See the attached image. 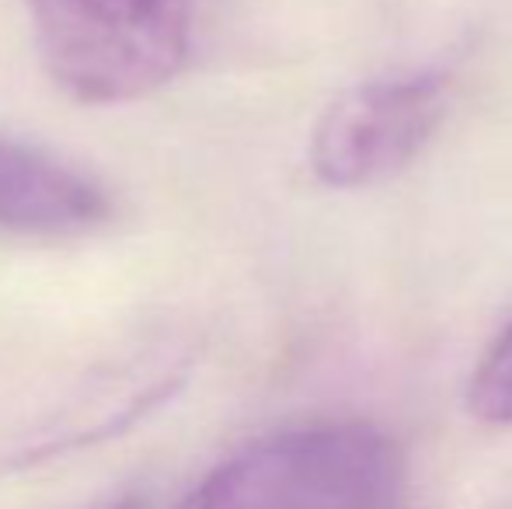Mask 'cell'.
I'll return each mask as SVG.
<instances>
[{
	"instance_id": "cell-1",
	"label": "cell",
	"mask_w": 512,
	"mask_h": 509,
	"mask_svg": "<svg viewBox=\"0 0 512 509\" xmlns=\"http://www.w3.org/2000/svg\"><path fill=\"white\" fill-rule=\"evenodd\" d=\"M178 509H411V475L384 429L314 422L251 440Z\"/></svg>"
},
{
	"instance_id": "cell-5",
	"label": "cell",
	"mask_w": 512,
	"mask_h": 509,
	"mask_svg": "<svg viewBox=\"0 0 512 509\" xmlns=\"http://www.w3.org/2000/svg\"><path fill=\"white\" fill-rule=\"evenodd\" d=\"M467 408L481 422L512 426V321L481 353L467 384Z\"/></svg>"
},
{
	"instance_id": "cell-6",
	"label": "cell",
	"mask_w": 512,
	"mask_h": 509,
	"mask_svg": "<svg viewBox=\"0 0 512 509\" xmlns=\"http://www.w3.org/2000/svg\"><path fill=\"white\" fill-rule=\"evenodd\" d=\"M98 509H140V503H136V499H115V503L98 506Z\"/></svg>"
},
{
	"instance_id": "cell-2",
	"label": "cell",
	"mask_w": 512,
	"mask_h": 509,
	"mask_svg": "<svg viewBox=\"0 0 512 509\" xmlns=\"http://www.w3.org/2000/svg\"><path fill=\"white\" fill-rule=\"evenodd\" d=\"M46 74L84 105H122L192 60L206 0H25Z\"/></svg>"
},
{
	"instance_id": "cell-3",
	"label": "cell",
	"mask_w": 512,
	"mask_h": 509,
	"mask_svg": "<svg viewBox=\"0 0 512 509\" xmlns=\"http://www.w3.org/2000/svg\"><path fill=\"white\" fill-rule=\"evenodd\" d=\"M450 112V81L436 70L384 77L345 91L310 136V171L331 189H370L401 175Z\"/></svg>"
},
{
	"instance_id": "cell-4",
	"label": "cell",
	"mask_w": 512,
	"mask_h": 509,
	"mask_svg": "<svg viewBox=\"0 0 512 509\" xmlns=\"http://www.w3.org/2000/svg\"><path fill=\"white\" fill-rule=\"evenodd\" d=\"M112 213L105 189L84 171L28 143L0 140V231L81 234Z\"/></svg>"
}]
</instances>
